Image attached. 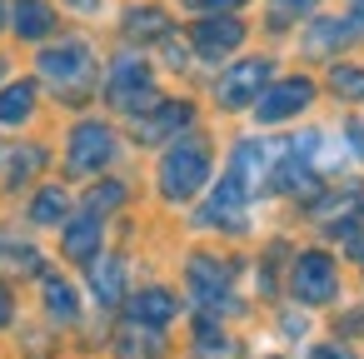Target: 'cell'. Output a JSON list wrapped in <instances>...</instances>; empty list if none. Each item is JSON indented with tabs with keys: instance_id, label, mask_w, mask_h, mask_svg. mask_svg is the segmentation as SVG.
<instances>
[{
	"instance_id": "cell-1",
	"label": "cell",
	"mask_w": 364,
	"mask_h": 359,
	"mask_svg": "<svg viewBox=\"0 0 364 359\" xmlns=\"http://www.w3.org/2000/svg\"><path fill=\"white\" fill-rule=\"evenodd\" d=\"M205 180H210V150L205 145H195L185 135L175 150H165V160H160V195L165 200H190Z\"/></svg>"
},
{
	"instance_id": "cell-2",
	"label": "cell",
	"mask_w": 364,
	"mask_h": 359,
	"mask_svg": "<svg viewBox=\"0 0 364 359\" xmlns=\"http://www.w3.org/2000/svg\"><path fill=\"white\" fill-rule=\"evenodd\" d=\"M110 105L115 110H130V115H145V110H155L160 105V95H155V85H150V70H145V60H135V55H125V60H115V70H110Z\"/></svg>"
},
{
	"instance_id": "cell-3",
	"label": "cell",
	"mask_w": 364,
	"mask_h": 359,
	"mask_svg": "<svg viewBox=\"0 0 364 359\" xmlns=\"http://www.w3.org/2000/svg\"><path fill=\"white\" fill-rule=\"evenodd\" d=\"M245 205H250V180L230 165V175L215 185V195L205 200V210H200L195 220L210 225V230H240V225H245Z\"/></svg>"
},
{
	"instance_id": "cell-4",
	"label": "cell",
	"mask_w": 364,
	"mask_h": 359,
	"mask_svg": "<svg viewBox=\"0 0 364 359\" xmlns=\"http://www.w3.org/2000/svg\"><path fill=\"white\" fill-rule=\"evenodd\" d=\"M110 155H115V135H110V125H100V120L75 125V135H70V170H75V175H95V170H105Z\"/></svg>"
},
{
	"instance_id": "cell-5",
	"label": "cell",
	"mask_w": 364,
	"mask_h": 359,
	"mask_svg": "<svg viewBox=\"0 0 364 359\" xmlns=\"http://www.w3.org/2000/svg\"><path fill=\"white\" fill-rule=\"evenodd\" d=\"M289 289H294L299 304H324V299H334V259L319 254V250L299 254V259H294V274H289Z\"/></svg>"
},
{
	"instance_id": "cell-6",
	"label": "cell",
	"mask_w": 364,
	"mask_h": 359,
	"mask_svg": "<svg viewBox=\"0 0 364 359\" xmlns=\"http://www.w3.org/2000/svg\"><path fill=\"white\" fill-rule=\"evenodd\" d=\"M309 100H314V80L294 75V80H279V85L259 90V95H255V115H259L264 125H274V120H289V115H299Z\"/></svg>"
},
{
	"instance_id": "cell-7",
	"label": "cell",
	"mask_w": 364,
	"mask_h": 359,
	"mask_svg": "<svg viewBox=\"0 0 364 359\" xmlns=\"http://www.w3.org/2000/svg\"><path fill=\"white\" fill-rule=\"evenodd\" d=\"M41 75L50 80V85H85L90 80V50L80 45V41H70V45H55V50H46L41 55Z\"/></svg>"
},
{
	"instance_id": "cell-8",
	"label": "cell",
	"mask_w": 364,
	"mask_h": 359,
	"mask_svg": "<svg viewBox=\"0 0 364 359\" xmlns=\"http://www.w3.org/2000/svg\"><path fill=\"white\" fill-rule=\"evenodd\" d=\"M190 289L205 309H225L230 299V264L215 259V254H195L190 259Z\"/></svg>"
},
{
	"instance_id": "cell-9",
	"label": "cell",
	"mask_w": 364,
	"mask_h": 359,
	"mask_svg": "<svg viewBox=\"0 0 364 359\" xmlns=\"http://www.w3.org/2000/svg\"><path fill=\"white\" fill-rule=\"evenodd\" d=\"M264 80H269V60H240V65L220 80V105H230V110L250 105V100L264 90Z\"/></svg>"
},
{
	"instance_id": "cell-10",
	"label": "cell",
	"mask_w": 364,
	"mask_h": 359,
	"mask_svg": "<svg viewBox=\"0 0 364 359\" xmlns=\"http://www.w3.org/2000/svg\"><path fill=\"white\" fill-rule=\"evenodd\" d=\"M240 41H245V21H235V16H215V21L195 26V50L205 60H225Z\"/></svg>"
},
{
	"instance_id": "cell-11",
	"label": "cell",
	"mask_w": 364,
	"mask_h": 359,
	"mask_svg": "<svg viewBox=\"0 0 364 359\" xmlns=\"http://www.w3.org/2000/svg\"><path fill=\"white\" fill-rule=\"evenodd\" d=\"M190 120H195V110H190L185 100H160L155 110H145V120H140L135 130H140V140H170V135H180Z\"/></svg>"
},
{
	"instance_id": "cell-12",
	"label": "cell",
	"mask_w": 364,
	"mask_h": 359,
	"mask_svg": "<svg viewBox=\"0 0 364 359\" xmlns=\"http://www.w3.org/2000/svg\"><path fill=\"white\" fill-rule=\"evenodd\" d=\"M175 309H180V299H175L170 289H145V294L130 299V319L145 324V329H165V324L175 319Z\"/></svg>"
},
{
	"instance_id": "cell-13",
	"label": "cell",
	"mask_w": 364,
	"mask_h": 359,
	"mask_svg": "<svg viewBox=\"0 0 364 359\" xmlns=\"http://www.w3.org/2000/svg\"><path fill=\"white\" fill-rule=\"evenodd\" d=\"M90 284H95L100 304H120V299H125V259L95 254V259H90Z\"/></svg>"
},
{
	"instance_id": "cell-14",
	"label": "cell",
	"mask_w": 364,
	"mask_h": 359,
	"mask_svg": "<svg viewBox=\"0 0 364 359\" xmlns=\"http://www.w3.org/2000/svg\"><path fill=\"white\" fill-rule=\"evenodd\" d=\"M65 254H70V259H80V264L100 254V215H90V210H85V215L65 230Z\"/></svg>"
},
{
	"instance_id": "cell-15",
	"label": "cell",
	"mask_w": 364,
	"mask_h": 359,
	"mask_svg": "<svg viewBox=\"0 0 364 359\" xmlns=\"http://www.w3.org/2000/svg\"><path fill=\"white\" fill-rule=\"evenodd\" d=\"M31 110H36V85L31 80H16V85L0 90V125H21Z\"/></svg>"
},
{
	"instance_id": "cell-16",
	"label": "cell",
	"mask_w": 364,
	"mask_h": 359,
	"mask_svg": "<svg viewBox=\"0 0 364 359\" xmlns=\"http://www.w3.org/2000/svg\"><path fill=\"white\" fill-rule=\"evenodd\" d=\"M50 26H55V11L46 6V0H21V6H16V31H21L26 41L50 36Z\"/></svg>"
},
{
	"instance_id": "cell-17",
	"label": "cell",
	"mask_w": 364,
	"mask_h": 359,
	"mask_svg": "<svg viewBox=\"0 0 364 359\" xmlns=\"http://www.w3.org/2000/svg\"><path fill=\"white\" fill-rule=\"evenodd\" d=\"M125 31L135 36V41H165L170 36V21H165V11H155V6H145V11H130L125 16Z\"/></svg>"
},
{
	"instance_id": "cell-18",
	"label": "cell",
	"mask_w": 364,
	"mask_h": 359,
	"mask_svg": "<svg viewBox=\"0 0 364 359\" xmlns=\"http://www.w3.org/2000/svg\"><path fill=\"white\" fill-rule=\"evenodd\" d=\"M65 210H70L65 190H41V195H36V205H31V220H36V225H60V220H65Z\"/></svg>"
},
{
	"instance_id": "cell-19",
	"label": "cell",
	"mask_w": 364,
	"mask_h": 359,
	"mask_svg": "<svg viewBox=\"0 0 364 359\" xmlns=\"http://www.w3.org/2000/svg\"><path fill=\"white\" fill-rule=\"evenodd\" d=\"M46 309L55 319H75V289L65 279H55V274H46Z\"/></svg>"
},
{
	"instance_id": "cell-20",
	"label": "cell",
	"mask_w": 364,
	"mask_h": 359,
	"mask_svg": "<svg viewBox=\"0 0 364 359\" xmlns=\"http://www.w3.org/2000/svg\"><path fill=\"white\" fill-rule=\"evenodd\" d=\"M329 90H334L339 100H364V70L334 65V70H329Z\"/></svg>"
},
{
	"instance_id": "cell-21",
	"label": "cell",
	"mask_w": 364,
	"mask_h": 359,
	"mask_svg": "<svg viewBox=\"0 0 364 359\" xmlns=\"http://www.w3.org/2000/svg\"><path fill=\"white\" fill-rule=\"evenodd\" d=\"M349 36V26H339V21H319L314 31H309V50H329V45H339Z\"/></svg>"
},
{
	"instance_id": "cell-22",
	"label": "cell",
	"mask_w": 364,
	"mask_h": 359,
	"mask_svg": "<svg viewBox=\"0 0 364 359\" xmlns=\"http://www.w3.org/2000/svg\"><path fill=\"white\" fill-rule=\"evenodd\" d=\"M120 200H125V190H120V185H100V190H90L85 210H90V215H100V210H110V205H120Z\"/></svg>"
},
{
	"instance_id": "cell-23",
	"label": "cell",
	"mask_w": 364,
	"mask_h": 359,
	"mask_svg": "<svg viewBox=\"0 0 364 359\" xmlns=\"http://www.w3.org/2000/svg\"><path fill=\"white\" fill-rule=\"evenodd\" d=\"M195 339H200V349H210V354H230V339L210 324V319H200V329H195Z\"/></svg>"
},
{
	"instance_id": "cell-24",
	"label": "cell",
	"mask_w": 364,
	"mask_h": 359,
	"mask_svg": "<svg viewBox=\"0 0 364 359\" xmlns=\"http://www.w3.org/2000/svg\"><path fill=\"white\" fill-rule=\"evenodd\" d=\"M41 160H46L41 150H16V160H11V175H16V180H26V175H31Z\"/></svg>"
},
{
	"instance_id": "cell-25",
	"label": "cell",
	"mask_w": 364,
	"mask_h": 359,
	"mask_svg": "<svg viewBox=\"0 0 364 359\" xmlns=\"http://www.w3.org/2000/svg\"><path fill=\"white\" fill-rule=\"evenodd\" d=\"M190 11H235V6H245V0H185Z\"/></svg>"
},
{
	"instance_id": "cell-26",
	"label": "cell",
	"mask_w": 364,
	"mask_h": 359,
	"mask_svg": "<svg viewBox=\"0 0 364 359\" xmlns=\"http://www.w3.org/2000/svg\"><path fill=\"white\" fill-rule=\"evenodd\" d=\"M314 359H354V354L339 349V344H324V349H314Z\"/></svg>"
},
{
	"instance_id": "cell-27",
	"label": "cell",
	"mask_w": 364,
	"mask_h": 359,
	"mask_svg": "<svg viewBox=\"0 0 364 359\" xmlns=\"http://www.w3.org/2000/svg\"><path fill=\"white\" fill-rule=\"evenodd\" d=\"M6 319H11V289L0 284V324H6Z\"/></svg>"
},
{
	"instance_id": "cell-28",
	"label": "cell",
	"mask_w": 364,
	"mask_h": 359,
	"mask_svg": "<svg viewBox=\"0 0 364 359\" xmlns=\"http://www.w3.org/2000/svg\"><path fill=\"white\" fill-rule=\"evenodd\" d=\"M354 21H359V31H364V0H354V11H349Z\"/></svg>"
},
{
	"instance_id": "cell-29",
	"label": "cell",
	"mask_w": 364,
	"mask_h": 359,
	"mask_svg": "<svg viewBox=\"0 0 364 359\" xmlns=\"http://www.w3.org/2000/svg\"><path fill=\"white\" fill-rule=\"evenodd\" d=\"M70 6H85V11H95V6H100V0H70Z\"/></svg>"
},
{
	"instance_id": "cell-30",
	"label": "cell",
	"mask_w": 364,
	"mask_h": 359,
	"mask_svg": "<svg viewBox=\"0 0 364 359\" xmlns=\"http://www.w3.org/2000/svg\"><path fill=\"white\" fill-rule=\"evenodd\" d=\"M0 26H6V6H0Z\"/></svg>"
},
{
	"instance_id": "cell-31",
	"label": "cell",
	"mask_w": 364,
	"mask_h": 359,
	"mask_svg": "<svg viewBox=\"0 0 364 359\" xmlns=\"http://www.w3.org/2000/svg\"><path fill=\"white\" fill-rule=\"evenodd\" d=\"M289 6H309V0H289Z\"/></svg>"
}]
</instances>
